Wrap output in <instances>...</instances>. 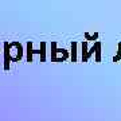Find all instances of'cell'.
I'll list each match as a JSON object with an SVG mask.
<instances>
[{
  "instance_id": "cell-1",
  "label": "cell",
  "mask_w": 121,
  "mask_h": 121,
  "mask_svg": "<svg viewBox=\"0 0 121 121\" xmlns=\"http://www.w3.org/2000/svg\"><path fill=\"white\" fill-rule=\"evenodd\" d=\"M71 46H73V60H75V46H77V44L73 43Z\"/></svg>"
}]
</instances>
